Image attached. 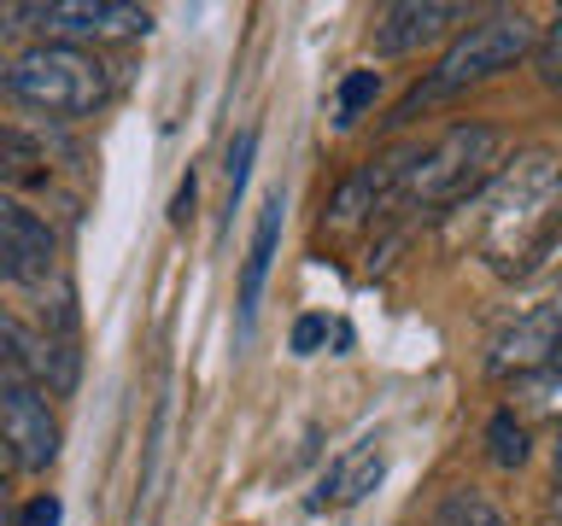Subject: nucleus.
I'll return each instance as SVG.
<instances>
[{
    "instance_id": "obj_1",
    "label": "nucleus",
    "mask_w": 562,
    "mask_h": 526,
    "mask_svg": "<svg viewBox=\"0 0 562 526\" xmlns=\"http://www.w3.org/2000/svg\"><path fill=\"white\" fill-rule=\"evenodd\" d=\"M533 47H539V30H533V18H527V12H486V18H474V24L457 35L446 53H439V65L428 70V77L404 94L393 123H411L416 112H428L434 100H451V94H463V88H481L492 77H504V70H516Z\"/></svg>"
},
{
    "instance_id": "obj_2",
    "label": "nucleus",
    "mask_w": 562,
    "mask_h": 526,
    "mask_svg": "<svg viewBox=\"0 0 562 526\" xmlns=\"http://www.w3.org/2000/svg\"><path fill=\"white\" fill-rule=\"evenodd\" d=\"M7 88L12 100H24L30 112L47 117H88L112 100V70H105L88 47H65V42H42L30 53H18L7 65Z\"/></svg>"
},
{
    "instance_id": "obj_3",
    "label": "nucleus",
    "mask_w": 562,
    "mask_h": 526,
    "mask_svg": "<svg viewBox=\"0 0 562 526\" xmlns=\"http://www.w3.org/2000/svg\"><path fill=\"white\" fill-rule=\"evenodd\" d=\"M498 158H504V135L492 129V123H457V129H446L434 147H422L411 158L398 199H416V205L463 199V193H474L486 182Z\"/></svg>"
},
{
    "instance_id": "obj_4",
    "label": "nucleus",
    "mask_w": 562,
    "mask_h": 526,
    "mask_svg": "<svg viewBox=\"0 0 562 526\" xmlns=\"http://www.w3.org/2000/svg\"><path fill=\"white\" fill-rule=\"evenodd\" d=\"M35 30L59 35L65 47L123 42V35H147L153 12L135 7V0H42V7H35Z\"/></svg>"
},
{
    "instance_id": "obj_5",
    "label": "nucleus",
    "mask_w": 562,
    "mask_h": 526,
    "mask_svg": "<svg viewBox=\"0 0 562 526\" xmlns=\"http://www.w3.org/2000/svg\"><path fill=\"white\" fill-rule=\"evenodd\" d=\"M0 445L12 450L18 468H47L59 456V421H53L42 386L0 375Z\"/></svg>"
},
{
    "instance_id": "obj_6",
    "label": "nucleus",
    "mask_w": 562,
    "mask_h": 526,
    "mask_svg": "<svg viewBox=\"0 0 562 526\" xmlns=\"http://www.w3.org/2000/svg\"><path fill=\"white\" fill-rule=\"evenodd\" d=\"M562 363V298H544V305H533L527 316H516L498 345H492V375H516V380H533L544 375V368Z\"/></svg>"
},
{
    "instance_id": "obj_7",
    "label": "nucleus",
    "mask_w": 562,
    "mask_h": 526,
    "mask_svg": "<svg viewBox=\"0 0 562 526\" xmlns=\"http://www.w3.org/2000/svg\"><path fill=\"white\" fill-rule=\"evenodd\" d=\"M492 263L509 275V281H527V275H539L544 263H551L562 252V170H557V182L533 199V210L509 228V235L498 245H486Z\"/></svg>"
},
{
    "instance_id": "obj_8",
    "label": "nucleus",
    "mask_w": 562,
    "mask_h": 526,
    "mask_svg": "<svg viewBox=\"0 0 562 526\" xmlns=\"http://www.w3.org/2000/svg\"><path fill=\"white\" fill-rule=\"evenodd\" d=\"M53 258H59L53 228L35 217L24 199L0 193V275L24 281V287H42V281L53 275Z\"/></svg>"
},
{
    "instance_id": "obj_9",
    "label": "nucleus",
    "mask_w": 562,
    "mask_h": 526,
    "mask_svg": "<svg viewBox=\"0 0 562 526\" xmlns=\"http://www.w3.org/2000/svg\"><path fill=\"white\" fill-rule=\"evenodd\" d=\"M463 18H469V7H451V0H393V7L375 12L369 42H375L381 59H404V53L434 47L439 35L457 30Z\"/></svg>"
},
{
    "instance_id": "obj_10",
    "label": "nucleus",
    "mask_w": 562,
    "mask_h": 526,
    "mask_svg": "<svg viewBox=\"0 0 562 526\" xmlns=\"http://www.w3.org/2000/svg\"><path fill=\"white\" fill-rule=\"evenodd\" d=\"M411 158H416V147H404V152H381V158H369V164H358L340 187H334V199H328V222H340V228H346V222H363L369 210H386V205L398 199Z\"/></svg>"
},
{
    "instance_id": "obj_11",
    "label": "nucleus",
    "mask_w": 562,
    "mask_h": 526,
    "mask_svg": "<svg viewBox=\"0 0 562 526\" xmlns=\"http://www.w3.org/2000/svg\"><path fill=\"white\" fill-rule=\"evenodd\" d=\"M281 193H270L258 210V228H252V245H246V263H240V322H252L258 310V293L270 281V263H276V240H281Z\"/></svg>"
},
{
    "instance_id": "obj_12",
    "label": "nucleus",
    "mask_w": 562,
    "mask_h": 526,
    "mask_svg": "<svg viewBox=\"0 0 562 526\" xmlns=\"http://www.w3.org/2000/svg\"><path fill=\"white\" fill-rule=\"evenodd\" d=\"M0 368L18 380H30V386H53V345H47V333H35L30 322H18V316L0 305Z\"/></svg>"
},
{
    "instance_id": "obj_13",
    "label": "nucleus",
    "mask_w": 562,
    "mask_h": 526,
    "mask_svg": "<svg viewBox=\"0 0 562 526\" xmlns=\"http://www.w3.org/2000/svg\"><path fill=\"white\" fill-rule=\"evenodd\" d=\"M381 450L375 445H358L351 456H340L328 473H323V491H316V508H346V503H358V498H369V491L381 485Z\"/></svg>"
},
{
    "instance_id": "obj_14",
    "label": "nucleus",
    "mask_w": 562,
    "mask_h": 526,
    "mask_svg": "<svg viewBox=\"0 0 562 526\" xmlns=\"http://www.w3.org/2000/svg\"><path fill=\"white\" fill-rule=\"evenodd\" d=\"M47 175V152L42 140L12 129V123H0V187H30Z\"/></svg>"
},
{
    "instance_id": "obj_15",
    "label": "nucleus",
    "mask_w": 562,
    "mask_h": 526,
    "mask_svg": "<svg viewBox=\"0 0 562 526\" xmlns=\"http://www.w3.org/2000/svg\"><path fill=\"white\" fill-rule=\"evenodd\" d=\"M381 100V70H351L340 82V94H334V123L351 129V123H363V112Z\"/></svg>"
},
{
    "instance_id": "obj_16",
    "label": "nucleus",
    "mask_w": 562,
    "mask_h": 526,
    "mask_svg": "<svg viewBox=\"0 0 562 526\" xmlns=\"http://www.w3.org/2000/svg\"><path fill=\"white\" fill-rule=\"evenodd\" d=\"M486 450L498 468H521L527 462V427L516 421V410H498L486 421Z\"/></svg>"
},
{
    "instance_id": "obj_17",
    "label": "nucleus",
    "mask_w": 562,
    "mask_h": 526,
    "mask_svg": "<svg viewBox=\"0 0 562 526\" xmlns=\"http://www.w3.org/2000/svg\"><path fill=\"white\" fill-rule=\"evenodd\" d=\"M434 526H509V521L481 498V491H446V503H439Z\"/></svg>"
},
{
    "instance_id": "obj_18",
    "label": "nucleus",
    "mask_w": 562,
    "mask_h": 526,
    "mask_svg": "<svg viewBox=\"0 0 562 526\" xmlns=\"http://www.w3.org/2000/svg\"><path fill=\"white\" fill-rule=\"evenodd\" d=\"M252 152H258V129H240L235 140H228V210L240 205V193H246V170H252Z\"/></svg>"
},
{
    "instance_id": "obj_19",
    "label": "nucleus",
    "mask_w": 562,
    "mask_h": 526,
    "mask_svg": "<svg viewBox=\"0 0 562 526\" xmlns=\"http://www.w3.org/2000/svg\"><path fill=\"white\" fill-rule=\"evenodd\" d=\"M539 77L551 88H562V7H557L551 24H544V35H539Z\"/></svg>"
},
{
    "instance_id": "obj_20",
    "label": "nucleus",
    "mask_w": 562,
    "mask_h": 526,
    "mask_svg": "<svg viewBox=\"0 0 562 526\" xmlns=\"http://www.w3.org/2000/svg\"><path fill=\"white\" fill-rule=\"evenodd\" d=\"M527 392H533V410H544V415H562V363L527 380Z\"/></svg>"
},
{
    "instance_id": "obj_21",
    "label": "nucleus",
    "mask_w": 562,
    "mask_h": 526,
    "mask_svg": "<svg viewBox=\"0 0 562 526\" xmlns=\"http://www.w3.org/2000/svg\"><path fill=\"white\" fill-rule=\"evenodd\" d=\"M323 340H328V322H323V316H299V322H293V351H299V357H311Z\"/></svg>"
},
{
    "instance_id": "obj_22",
    "label": "nucleus",
    "mask_w": 562,
    "mask_h": 526,
    "mask_svg": "<svg viewBox=\"0 0 562 526\" xmlns=\"http://www.w3.org/2000/svg\"><path fill=\"white\" fill-rule=\"evenodd\" d=\"M59 498H30L24 503V515H18V526H59Z\"/></svg>"
},
{
    "instance_id": "obj_23",
    "label": "nucleus",
    "mask_w": 562,
    "mask_h": 526,
    "mask_svg": "<svg viewBox=\"0 0 562 526\" xmlns=\"http://www.w3.org/2000/svg\"><path fill=\"white\" fill-rule=\"evenodd\" d=\"M35 24V7H18V0H0V35H18Z\"/></svg>"
},
{
    "instance_id": "obj_24",
    "label": "nucleus",
    "mask_w": 562,
    "mask_h": 526,
    "mask_svg": "<svg viewBox=\"0 0 562 526\" xmlns=\"http://www.w3.org/2000/svg\"><path fill=\"white\" fill-rule=\"evenodd\" d=\"M188 217H193V175L176 187V199H170V222H188Z\"/></svg>"
},
{
    "instance_id": "obj_25",
    "label": "nucleus",
    "mask_w": 562,
    "mask_h": 526,
    "mask_svg": "<svg viewBox=\"0 0 562 526\" xmlns=\"http://www.w3.org/2000/svg\"><path fill=\"white\" fill-rule=\"evenodd\" d=\"M7 462H12V450L0 445V491H7Z\"/></svg>"
},
{
    "instance_id": "obj_26",
    "label": "nucleus",
    "mask_w": 562,
    "mask_h": 526,
    "mask_svg": "<svg viewBox=\"0 0 562 526\" xmlns=\"http://www.w3.org/2000/svg\"><path fill=\"white\" fill-rule=\"evenodd\" d=\"M557 473H562V445H557Z\"/></svg>"
}]
</instances>
